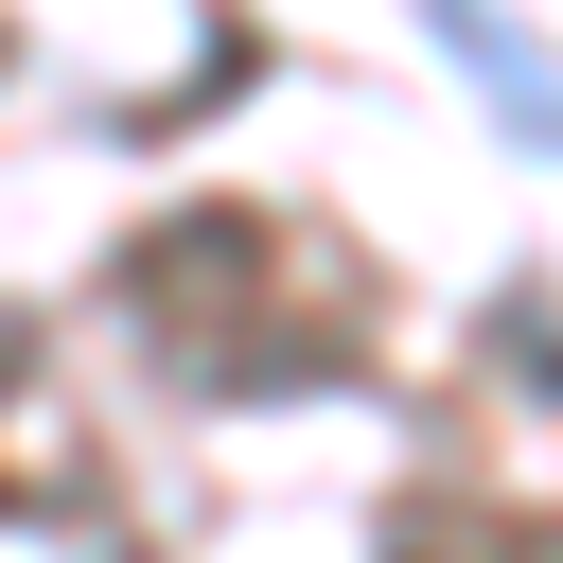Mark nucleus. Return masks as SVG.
<instances>
[{
    "label": "nucleus",
    "instance_id": "nucleus-2",
    "mask_svg": "<svg viewBox=\"0 0 563 563\" xmlns=\"http://www.w3.org/2000/svg\"><path fill=\"white\" fill-rule=\"evenodd\" d=\"M0 53H18V35H0Z\"/></svg>",
    "mask_w": 563,
    "mask_h": 563
},
{
    "label": "nucleus",
    "instance_id": "nucleus-1",
    "mask_svg": "<svg viewBox=\"0 0 563 563\" xmlns=\"http://www.w3.org/2000/svg\"><path fill=\"white\" fill-rule=\"evenodd\" d=\"M422 35H440V53L475 70V88H493V123H510L528 158H563V70H545V53H528V35L493 18V0H422Z\"/></svg>",
    "mask_w": 563,
    "mask_h": 563
}]
</instances>
